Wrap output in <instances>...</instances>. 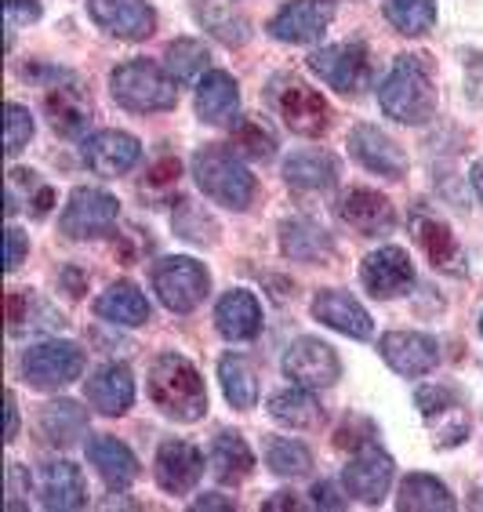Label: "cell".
Masks as SVG:
<instances>
[{
    "instance_id": "cell-43",
    "label": "cell",
    "mask_w": 483,
    "mask_h": 512,
    "mask_svg": "<svg viewBox=\"0 0 483 512\" xmlns=\"http://www.w3.org/2000/svg\"><path fill=\"white\" fill-rule=\"evenodd\" d=\"M178 178H182V164H178V157L160 153V157L146 168L142 186L138 189H142V197H149V200H168L178 189Z\"/></svg>"
},
{
    "instance_id": "cell-22",
    "label": "cell",
    "mask_w": 483,
    "mask_h": 512,
    "mask_svg": "<svg viewBox=\"0 0 483 512\" xmlns=\"http://www.w3.org/2000/svg\"><path fill=\"white\" fill-rule=\"evenodd\" d=\"M313 316L320 324L331 327V331H338V335L353 338V342H367V338L375 335L371 313H367L349 291H335V287L320 291V295L313 298Z\"/></svg>"
},
{
    "instance_id": "cell-25",
    "label": "cell",
    "mask_w": 483,
    "mask_h": 512,
    "mask_svg": "<svg viewBox=\"0 0 483 512\" xmlns=\"http://www.w3.org/2000/svg\"><path fill=\"white\" fill-rule=\"evenodd\" d=\"M215 324L218 335L229 338V342H251V338L262 331V306L258 298L244 287H233L218 298L215 306Z\"/></svg>"
},
{
    "instance_id": "cell-40",
    "label": "cell",
    "mask_w": 483,
    "mask_h": 512,
    "mask_svg": "<svg viewBox=\"0 0 483 512\" xmlns=\"http://www.w3.org/2000/svg\"><path fill=\"white\" fill-rule=\"evenodd\" d=\"M207 62H211V51H207L204 40L182 37V40H171L168 48H164V69L175 77V84L200 80L207 73Z\"/></svg>"
},
{
    "instance_id": "cell-6",
    "label": "cell",
    "mask_w": 483,
    "mask_h": 512,
    "mask_svg": "<svg viewBox=\"0 0 483 512\" xmlns=\"http://www.w3.org/2000/svg\"><path fill=\"white\" fill-rule=\"evenodd\" d=\"M153 291L164 302V309L186 316L204 306L207 291H211V273L189 255L160 258L153 266Z\"/></svg>"
},
{
    "instance_id": "cell-14",
    "label": "cell",
    "mask_w": 483,
    "mask_h": 512,
    "mask_svg": "<svg viewBox=\"0 0 483 512\" xmlns=\"http://www.w3.org/2000/svg\"><path fill=\"white\" fill-rule=\"evenodd\" d=\"M349 153H353V160L360 168H367L378 178L400 182V178L407 175V153L400 149V142H396L393 135H385L378 124H356V128L349 131Z\"/></svg>"
},
{
    "instance_id": "cell-23",
    "label": "cell",
    "mask_w": 483,
    "mask_h": 512,
    "mask_svg": "<svg viewBox=\"0 0 483 512\" xmlns=\"http://www.w3.org/2000/svg\"><path fill=\"white\" fill-rule=\"evenodd\" d=\"M331 26V11L320 8L316 0H291L269 19V37L280 44H313Z\"/></svg>"
},
{
    "instance_id": "cell-55",
    "label": "cell",
    "mask_w": 483,
    "mask_h": 512,
    "mask_svg": "<svg viewBox=\"0 0 483 512\" xmlns=\"http://www.w3.org/2000/svg\"><path fill=\"white\" fill-rule=\"evenodd\" d=\"M469 505H483V494H473V502Z\"/></svg>"
},
{
    "instance_id": "cell-54",
    "label": "cell",
    "mask_w": 483,
    "mask_h": 512,
    "mask_svg": "<svg viewBox=\"0 0 483 512\" xmlns=\"http://www.w3.org/2000/svg\"><path fill=\"white\" fill-rule=\"evenodd\" d=\"M473 189H476V197L483 200V160L473 168Z\"/></svg>"
},
{
    "instance_id": "cell-33",
    "label": "cell",
    "mask_w": 483,
    "mask_h": 512,
    "mask_svg": "<svg viewBox=\"0 0 483 512\" xmlns=\"http://www.w3.org/2000/svg\"><path fill=\"white\" fill-rule=\"evenodd\" d=\"M207 465L218 483H244L255 473V451L247 447L240 433H218L211 451H207Z\"/></svg>"
},
{
    "instance_id": "cell-17",
    "label": "cell",
    "mask_w": 483,
    "mask_h": 512,
    "mask_svg": "<svg viewBox=\"0 0 483 512\" xmlns=\"http://www.w3.org/2000/svg\"><path fill=\"white\" fill-rule=\"evenodd\" d=\"M360 284L375 298H400L414 287V262L404 247H378L360 262Z\"/></svg>"
},
{
    "instance_id": "cell-53",
    "label": "cell",
    "mask_w": 483,
    "mask_h": 512,
    "mask_svg": "<svg viewBox=\"0 0 483 512\" xmlns=\"http://www.w3.org/2000/svg\"><path fill=\"white\" fill-rule=\"evenodd\" d=\"M193 509L204 512V509H237V502L233 498H222V494H200L197 502H193Z\"/></svg>"
},
{
    "instance_id": "cell-18",
    "label": "cell",
    "mask_w": 483,
    "mask_h": 512,
    "mask_svg": "<svg viewBox=\"0 0 483 512\" xmlns=\"http://www.w3.org/2000/svg\"><path fill=\"white\" fill-rule=\"evenodd\" d=\"M411 233L418 240V247L425 251V258L433 262V269L440 273H451V276H462L465 273V251L454 237V229L447 226L440 215H429L422 207H414L411 211Z\"/></svg>"
},
{
    "instance_id": "cell-45",
    "label": "cell",
    "mask_w": 483,
    "mask_h": 512,
    "mask_svg": "<svg viewBox=\"0 0 483 512\" xmlns=\"http://www.w3.org/2000/svg\"><path fill=\"white\" fill-rule=\"evenodd\" d=\"M378 440V429L371 418H360V414H349L335 433L338 451H360V447H371Z\"/></svg>"
},
{
    "instance_id": "cell-20",
    "label": "cell",
    "mask_w": 483,
    "mask_h": 512,
    "mask_svg": "<svg viewBox=\"0 0 483 512\" xmlns=\"http://www.w3.org/2000/svg\"><path fill=\"white\" fill-rule=\"evenodd\" d=\"M160 491L168 494H189L204 476V451L193 447L189 440H164L157 447V462H153Z\"/></svg>"
},
{
    "instance_id": "cell-8",
    "label": "cell",
    "mask_w": 483,
    "mask_h": 512,
    "mask_svg": "<svg viewBox=\"0 0 483 512\" xmlns=\"http://www.w3.org/2000/svg\"><path fill=\"white\" fill-rule=\"evenodd\" d=\"M117 218H120V204L113 193L77 186L69 193L66 207H62L59 229L69 240H99L117 229Z\"/></svg>"
},
{
    "instance_id": "cell-4",
    "label": "cell",
    "mask_w": 483,
    "mask_h": 512,
    "mask_svg": "<svg viewBox=\"0 0 483 512\" xmlns=\"http://www.w3.org/2000/svg\"><path fill=\"white\" fill-rule=\"evenodd\" d=\"M109 95L128 113H168L178 106V84L168 69L146 59H131L109 73Z\"/></svg>"
},
{
    "instance_id": "cell-9",
    "label": "cell",
    "mask_w": 483,
    "mask_h": 512,
    "mask_svg": "<svg viewBox=\"0 0 483 512\" xmlns=\"http://www.w3.org/2000/svg\"><path fill=\"white\" fill-rule=\"evenodd\" d=\"M414 407L422 411V422L436 447H458L469 436V407L451 385H422L414 393Z\"/></svg>"
},
{
    "instance_id": "cell-36",
    "label": "cell",
    "mask_w": 483,
    "mask_h": 512,
    "mask_svg": "<svg viewBox=\"0 0 483 512\" xmlns=\"http://www.w3.org/2000/svg\"><path fill=\"white\" fill-rule=\"evenodd\" d=\"M193 15H197V22L211 37H218L222 44H229V48H240V44L251 40V22H247L233 4H222V0H197V4H193Z\"/></svg>"
},
{
    "instance_id": "cell-32",
    "label": "cell",
    "mask_w": 483,
    "mask_h": 512,
    "mask_svg": "<svg viewBox=\"0 0 483 512\" xmlns=\"http://www.w3.org/2000/svg\"><path fill=\"white\" fill-rule=\"evenodd\" d=\"M95 313L117 327H142L149 324V298L131 280H117L95 298Z\"/></svg>"
},
{
    "instance_id": "cell-7",
    "label": "cell",
    "mask_w": 483,
    "mask_h": 512,
    "mask_svg": "<svg viewBox=\"0 0 483 512\" xmlns=\"http://www.w3.org/2000/svg\"><path fill=\"white\" fill-rule=\"evenodd\" d=\"M51 80L44 84V113L51 131L59 138H84L91 128V99L77 73L69 69H48Z\"/></svg>"
},
{
    "instance_id": "cell-39",
    "label": "cell",
    "mask_w": 483,
    "mask_h": 512,
    "mask_svg": "<svg viewBox=\"0 0 483 512\" xmlns=\"http://www.w3.org/2000/svg\"><path fill=\"white\" fill-rule=\"evenodd\" d=\"M229 149L244 160L266 164V160L276 157V135L262 117H244L233 124V131H229Z\"/></svg>"
},
{
    "instance_id": "cell-31",
    "label": "cell",
    "mask_w": 483,
    "mask_h": 512,
    "mask_svg": "<svg viewBox=\"0 0 483 512\" xmlns=\"http://www.w3.org/2000/svg\"><path fill=\"white\" fill-rule=\"evenodd\" d=\"M55 207V189L30 168H11L8 189H4V211L15 218L19 211H30L33 218H44Z\"/></svg>"
},
{
    "instance_id": "cell-38",
    "label": "cell",
    "mask_w": 483,
    "mask_h": 512,
    "mask_svg": "<svg viewBox=\"0 0 483 512\" xmlns=\"http://www.w3.org/2000/svg\"><path fill=\"white\" fill-rule=\"evenodd\" d=\"M454 494L447 491L436 476L414 473L400 483V498H396V509L400 512H451L454 509Z\"/></svg>"
},
{
    "instance_id": "cell-19",
    "label": "cell",
    "mask_w": 483,
    "mask_h": 512,
    "mask_svg": "<svg viewBox=\"0 0 483 512\" xmlns=\"http://www.w3.org/2000/svg\"><path fill=\"white\" fill-rule=\"evenodd\" d=\"M378 353L400 378H425L440 364V345L422 331H389L378 342Z\"/></svg>"
},
{
    "instance_id": "cell-16",
    "label": "cell",
    "mask_w": 483,
    "mask_h": 512,
    "mask_svg": "<svg viewBox=\"0 0 483 512\" xmlns=\"http://www.w3.org/2000/svg\"><path fill=\"white\" fill-rule=\"evenodd\" d=\"M80 160L99 178L128 175L138 160H142V142L135 135H128V131H95V135L84 138Z\"/></svg>"
},
{
    "instance_id": "cell-34",
    "label": "cell",
    "mask_w": 483,
    "mask_h": 512,
    "mask_svg": "<svg viewBox=\"0 0 483 512\" xmlns=\"http://www.w3.org/2000/svg\"><path fill=\"white\" fill-rule=\"evenodd\" d=\"M269 414H273V422L287 425V429H316L324 422V407L306 385H291V389L269 396Z\"/></svg>"
},
{
    "instance_id": "cell-12",
    "label": "cell",
    "mask_w": 483,
    "mask_h": 512,
    "mask_svg": "<svg viewBox=\"0 0 483 512\" xmlns=\"http://www.w3.org/2000/svg\"><path fill=\"white\" fill-rule=\"evenodd\" d=\"M284 375L306 389H331L342 378V360L320 338H295L284 349Z\"/></svg>"
},
{
    "instance_id": "cell-41",
    "label": "cell",
    "mask_w": 483,
    "mask_h": 512,
    "mask_svg": "<svg viewBox=\"0 0 483 512\" xmlns=\"http://www.w3.org/2000/svg\"><path fill=\"white\" fill-rule=\"evenodd\" d=\"M385 19L404 37H422L436 26V0H385Z\"/></svg>"
},
{
    "instance_id": "cell-24",
    "label": "cell",
    "mask_w": 483,
    "mask_h": 512,
    "mask_svg": "<svg viewBox=\"0 0 483 512\" xmlns=\"http://www.w3.org/2000/svg\"><path fill=\"white\" fill-rule=\"evenodd\" d=\"M84 393H88V404L99 414L120 418L135 404V375H131L128 364H106L84 382Z\"/></svg>"
},
{
    "instance_id": "cell-35",
    "label": "cell",
    "mask_w": 483,
    "mask_h": 512,
    "mask_svg": "<svg viewBox=\"0 0 483 512\" xmlns=\"http://www.w3.org/2000/svg\"><path fill=\"white\" fill-rule=\"evenodd\" d=\"M40 433L55 447H73L88 436V411H80L73 400H51L40 407Z\"/></svg>"
},
{
    "instance_id": "cell-47",
    "label": "cell",
    "mask_w": 483,
    "mask_h": 512,
    "mask_svg": "<svg viewBox=\"0 0 483 512\" xmlns=\"http://www.w3.org/2000/svg\"><path fill=\"white\" fill-rule=\"evenodd\" d=\"M4 19H8V48H11L15 33L40 19V4L37 0H4Z\"/></svg>"
},
{
    "instance_id": "cell-56",
    "label": "cell",
    "mask_w": 483,
    "mask_h": 512,
    "mask_svg": "<svg viewBox=\"0 0 483 512\" xmlns=\"http://www.w3.org/2000/svg\"><path fill=\"white\" fill-rule=\"evenodd\" d=\"M480 335H483V316H480Z\"/></svg>"
},
{
    "instance_id": "cell-13",
    "label": "cell",
    "mask_w": 483,
    "mask_h": 512,
    "mask_svg": "<svg viewBox=\"0 0 483 512\" xmlns=\"http://www.w3.org/2000/svg\"><path fill=\"white\" fill-rule=\"evenodd\" d=\"M393 473H396V465L382 447L378 444L360 447V451H353L349 465L342 469V487L356 502L378 505L385 494H389V487H393Z\"/></svg>"
},
{
    "instance_id": "cell-1",
    "label": "cell",
    "mask_w": 483,
    "mask_h": 512,
    "mask_svg": "<svg viewBox=\"0 0 483 512\" xmlns=\"http://www.w3.org/2000/svg\"><path fill=\"white\" fill-rule=\"evenodd\" d=\"M378 106L389 120L422 128L436 117V77L433 62L422 51L396 55L389 73L378 84Z\"/></svg>"
},
{
    "instance_id": "cell-48",
    "label": "cell",
    "mask_w": 483,
    "mask_h": 512,
    "mask_svg": "<svg viewBox=\"0 0 483 512\" xmlns=\"http://www.w3.org/2000/svg\"><path fill=\"white\" fill-rule=\"evenodd\" d=\"M30 313H33L30 291H11L8 295V331L11 335H22V331L30 327Z\"/></svg>"
},
{
    "instance_id": "cell-26",
    "label": "cell",
    "mask_w": 483,
    "mask_h": 512,
    "mask_svg": "<svg viewBox=\"0 0 483 512\" xmlns=\"http://www.w3.org/2000/svg\"><path fill=\"white\" fill-rule=\"evenodd\" d=\"M240 113V84L226 69H207L197 80V117L204 124H229Z\"/></svg>"
},
{
    "instance_id": "cell-27",
    "label": "cell",
    "mask_w": 483,
    "mask_h": 512,
    "mask_svg": "<svg viewBox=\"0 0 483 512\" xmlns=\"http://www.w3.org/2000/svg\"><path fill=\"white\" fill-rule=\"evenodd\" d=\"M40 498H44V509H59L73 512L88 505V483L80 476V469L73 462H48L40 469Z\"/></svg>"
},
{
    "instance_id": "cell-49",
    "label": "cell",
    "mask_w": 483,
    "mask_h": 512,
    "mask_svg": "<svg viewBox=\"0 0 483 512\" xmlns=\"http://www.w3.org/2000/svg\"><path fill=\"white\" fill-rule=\"evenodd\" d=\"M4 244H8V255H4V269H8V273H15V269L22 266L26 251H30V237H26V233H22L19 226H8V233H4Z\"/></svg>"
},
{
    "instance_id": "cell-44",
    "label": "cell",
    "mask_w": 483,
    "mask_h": 512,
    "mask_svg": "<svg viewBox=\"0 0 483 512\" xmlns=\"http://www.w3.org/2000/svg\"><path fill=\"white\" fill-rule=\"evenodd\" d=\"M33 138V113L19 102H8L4 109V153L8 157H19L22 149L30 146Z\"/></svg>"
},
{
    "instance_id": "cell-37",
    "label": "cell",
    "mask_w": 483,
    "mask_h": 512,
    "mask_svg": "<svg viewBox=\"0 0 483 512\" xmlns=\"http://www.w3.org/2000/svg\"><path fill=\"white\" fill-rule=\"evenodd\" d=\"M218 382L222 393L237 411H251L258 404V371L255 364L240 353H226L218 360Z\"/></svg>"
},
{
    "instance_id": "cell-46",
    "label": "cell",
    "mask_w": 483,
    "mask_h": 512,
    "mask_svg": "<svg viewBox=\"0 0 483 512\" xmlns=\"http://www.w3.org/2000/svg\"><path fill=\"white\" fill-rule=\"evenodd\" d=\"M175 229L186 240H193V244H215V233H218L215 218L197 211L193 204H182V215L175 218Z\"/></svg>"
},
{
    "instance_id": "cell-15",
    "label": "cell",
    "mask_w": 483,
    "mask_h": 512,
    "mask_svg": "<svg viewBox=\"0 0 483 512\" xmlns=\"http://www.w3.org/2000/svg\"><path fill=\"white\" fill-rule=\"evenodd\" d=\"M88 19L117 40H146L157 33V11L146 0H88Z\"/></svg>"
},
{
    "instance_id": "cell-50",
    "label": "cell",
    "mask_w": 483,
    "mask_h": 512,
    "mask_svg": "<svg viewBox=\"0 0 483 512\" xmlns=\"http://www.w3.org/2000/svg\"><path fill=\"white\" fill-rule=\"evenodd\" d=\"M349 498V494H345ZM345 498L338 494L335 483H313V505L316 509H345Z\"/></svg>"
},
{
    "instance_id": "cell-29",
    "label": "cell",
    "mask_w": 483,
    "mask_h": 512,
    "mask_svg": "<svg viewBox=\"0 0 483 512\" xmlns=\"http://www.w3.org/2000/svg\"><path fill=\"white\" fill-rule=\"evenodd\" d=\"M88 462L95 465V473L102 476L109 491H128L131 483L138 480V458L131 454L128 444H120L113 436H95L88 444Z\"/></svg>"
},
{
    "instance_id": "cell-3",
    "label": "cell",
    "mask_w": 483,
    "mask_h": 512,
    "mask_svg": "<svg viewBox=\"0 0 483 512\" xmlns=\"http://www.w3.org/2000/svg\"><path fill=\"white\" fill-rule=\"evenodd\" d=\"M193 178L204 189V197L229 207V211H247V207L255 204V193H258L255 175L226 146H200L193 153Z\"/></svg>"
},
{
    "instance_id": "cell-51",
    "label": "cell",
    "mask_w": 483,
    "mask_h": 512,
    "mask_svg": "<svg viewBox=\"0 0 483 512\" xmlns=\"http://www.w3.org/2000/svg\"><path fill=\"white\" fill-rule=\"evenodd\" d=\"M266 512H302L306 505L298 502V494H291V491H280V494H273L266 505H262Z\"/></svg>"
},
{
    "instance_id": "cell-42",
    "label": "cell",
    "mask_w": 483,
    "mask_h": 512,
    "mask_svg": "<svg viewBox=\"0 0 483 512\" xmlns=\"http://www.w3.org/2000/svg\"><path fill=\"white\" fill-rule=\"evenodd\" d=\"M266 465H269V473L284 476V480H298V476H309V469H313V454H309V447L302 444V440L269 436Z\"/></svg>"
},
{
    "instance_id": "cell-52",
    "label": "cell",
    "mask_w": 483,
    "mask_h": 512,
    "mask_svg": "<svg viewBox=\"0 0 483 512\" xmlns=\"http://www.w3.org/2000/svg\"><path fill=\"white\" fill-rule=\"evenodd\" d=\"M15 436H19V400L8 389V429H4V444H15Z\"/></svg>"
},
{
    "instance_id": "cell-21",
    "label": "cell",
    "mask_w": 483,
    "mask_h": 512,
    "mask_svg": "<svg viewBox=\"0 0 483 512\" xmlns=\"http://www.w3.org/2000/svg\"><path fill=\"white\" fill-rule=\"evenodd\" d=\"M338 218L360 237H385L396 226V207L378 189H349L338 200Z\"/></svg>"
},
{
    "instance_id": "cell-30",
    "label": "cell",
    "mask_w": 483,
    "mask_h": 512,
    "mask_svg": "<svg viewBox=\"0 0 483 512\" xmlns=\"http://www.w3.org/2000/svg\"><path fill=\"white\" fill-rule=\"evenodd\" d=\"M284 182L295 193H327L338 182V160L324 149H302L284 160Z\"/></svg>"
},
{
    "instance_id": "cell-10",
    "label": "cell",
    "mask_w": 483,
    "mask_h": 512,
    "mask_svg": "<svg viewBox=\"0 0 483 512\" xmlns=\"http://www.w3.org/2000/svg\"><path fill=\"white\" fill-rule=\"evenodd\" d=\"M309 69L324 80L327 88L342 91V95H360L371 84V51L360 40L349 44H327L309 55Z\"/></svg>"
},
{
    "instance_id": "cell-11",
    "label": "cell",
    "mask_w": 483,
    "mask_h": 512,
    "mask_svg": "<svg viewBox=\"0 0 483 512\" xmlns=\"http://www.w3.org/2000/svg\"><path fill=\"white\" fill-rule=\"evenodd\" d=\"M22 375H26V382L33 389H66L69 382H77L84 375V353L73 342L48 338V342L26 349V356H22Z\"/></svg>"
},
{
    "instance_id": "cell-2",
    "label": "cell",
    "mask_w": 483,
    "mask_h": 512,
    "mask_svg": "<svg viewBox=\"0 0 483 512\" xmlns=\"http://www.w3.org/2000/svg\"><path fill=\"white\" fill-rule=\"evenodd\" d=\"M149 400L171 422H200L207 414L204 378L182 353H160L149 364Z\"/></svg>"
},
{
    "instance_id": "cell-5",
    "label": "cell",
    "mask_w": 483,
    "mask_h": 512,
    "mask_svg": "<svg viewBox=\"0 0 483 512\" xmlns=\"http://www.w3.org/2000/svg\"><path fill=\"white\" fill-rule=\"evenodd\" d=\"M269 102L280 113L287 128L302 138H320L331 128V106L316 88H309L302 77H276L269 84Z\"/></svg>"
},
{
    "instance_id": "cell-28",
    "label": "cell",
    "mask_w": 483,
    "mask_h": 512,
    "mask_svg": "<svg viewBox=\"0 0 483 512\" xmlns=\"http://www.w3.org/2000/svg\"><path fill=\"white\" fill-rule=\"evenodd\" d=\"M280 251L291 262H327L335 255V240L313 218H284L280 222Z\"/></svg>"
}]
</instances>
